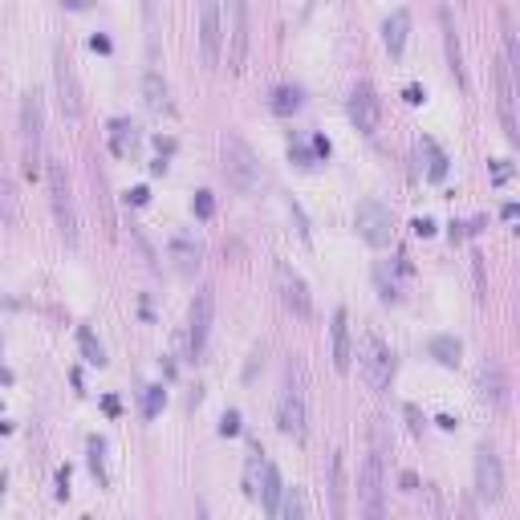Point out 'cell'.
I'll return each mask as SVG.
<instances>
[{"instance_id": "cell-4", "label": "cell", "mask_w": 520, "mask_h": 520, "mask_svg": "<svg viewBox=\"0 0 520 520\" xmlns=\"http://www.w3.org/2000/svg\"><path fill=\"white\" fill-rule=\"evenodd\" d=\"M224 175H228V183L240 196H253L260 188V163L240 134H224Z\"/></svg>"}, {"instance_id": "cell-1", "label": "cell", "mask_w": 520, "mask_h": 520, "mask_svg": "<svg viewBox=\"0 0 520 520\" xmlns=\"http://www.w3.org/2000/svg\"><path fill=\"white\" fill-rule=\"evenodd\" d=\"M21 155L29 175L45 171V102L37 90L21 98Z\"/></svg>"}, {"instance_id": "cell-25", "label": "cell", "mask_w": 520, "mask_h": 520, "mask_svg": "<svg viewBox=\"0 0 520 520\" xmlns=\"http://www.w3.org/2000/svg\"><path fill=\"white\" fill-rule=\"evenodd\" d=\"M0 220L5 224H16V191H13V183L0 175Z\"/></svg>"}, {"instance_id": "cell-32", "label": "cell", "mask_w": 520, "mask_h": 520, "mask_svg": "<svg viewBox=\"0 0 520 520\" xmlns=\"http://www.w3.org/2000/svg\"><path fill=\"white\" fill-rule=\"evenodd\" d=\"M224 431H240V415H236V410H228V415H224Z\"/></svg>"}, {"instance_id": "cell-17", "label": "cell", "mask_w": 520, "mask_h": 520, "mask_svg": "<svg viewBox=\"0 0 520 520\" xmlns=\"http://www.w3.org/2000/svg\"><path fill=\"white\" fill-rule=\"evenodd\" d=\"M350 362H354V346H350V322H346V309H338V313H333V366L346 374Z\"/></svg>"}, {"instance_id": "cell-24", "label": "cell", "mask_w": 520, "mask_h": 520, "mask_svg": "<svg viewBox=\"0 0 520 520\" xmlns=\"http://www.w3.org/2000/svg\"><path fill=\"white\" fill-rule=\"evenodd\" d=\"M301 106V90L297 86H276V94H273V111L276 114H293Z\"/></svg>"}, {"instance_id": "cell-15", "label": "cell", "mask_w": 520, "mask_h": 520, "mask_svg": "<svg viewBox=\"0 0 520 520\" xmlns=\"http://www.w3.org/2000/svg\"><path fill=\"white\" fill-rule=\"evenodd\" d=\"M281 492H284V484H281V472H276V464H260V488H256V496H260V505H265V513L268 516H276L281 513Z\"/></svg>"}, {"instance_id": "cell-9", "label": "cell", "mask_w": 520, "mask_h": 520, "mask_svg": "<svg viewBox=\"0 0 520 520\" xmlns=\"http://www.w3.org/2000/svg\"><path fill=\"white\" fill-rule=\"evenodd\" d=\"M53 82H57V102H62V114H65L70 122H78L86 106H82L78 73H73V65H70V57H65V53L53 57Z\"/></svg>"}, {"instance_id": "cell-23", "label": "cell", "mask_w": 520, "mask_h": 520, "mask_svg": "<svg viewBox=\"0 0 520 520\" xmlns=\"http://www.w3.org/2000/svg\"><path fill=\"white\" fill-rule=\"evenodd\" d=\"M443 33H448V62H451V73L464 82V57H459V41H456V29H451V16L443 13Z\"/></svg>"}, {"instance_id": "cell-28", "label": "cell", "mask_w": 520, "mask_h": 520, "mask_svg": "<svg viewBox=\"0 0 520 520\" xmlns=\"http://www.w3.org/2000/svg\"><path fill=\"white\" fill-rule=\"evenodd\" d=\"M301 513H305V500H301V492L297 488H284L281 492V513H276V516H301Z\"/></svg>"}, {"instance_id": "cell-26", "label": "cell", "mask_w": 520, "mask_h": 520, "mask_svg": "<svg viewBox=\"0 0 520 520\" xmlns=\"http://www.w3.org/2000/svg\"><path fill=\"white\" fill-rule=\"evenodd\" d=\"M134 142H139V134H134V122L114 119V150H119V155H127Z\"/></svg>"}, {"instance_id": "cell-11", "label": "cell", "mask_w": 520, "mask_h": 520, "mask_svg": "<svg viewBox=\"0 0 520 520\" xmlns=\"http://www.w3.org/2000/svg\"><path fill=\"white\" fill-rule=\"evenodd\" d=\"M273 276H276V293H281V305L289 309V313H297V317H309V289H305V281H301L297 268L284 265V260H276Z\"/></svg>"}, {"instance_id": "cell-31", "label": "cell", "mask_w": 520, "mask_h": 520, "mask_svg": "<svg viewBox=\"0 0 520 520\" xmlns=\"http://www.w3.org/2000/svg\"><path fill=\"white\" fill-rule=\"evenodd\" d=\"M163 407V387H147V394H142V415H155V410Z\"/></svg>"}, {"instance_id": "cell-3", "label": "cell", "mask_w": 520, "mask_h": 520, "mask_svg": "<svg viewBox=\"0 0 520 520\" xmlns=\"http://www.w3.org/2000/svg\"><path fill=\"white\" fill-rule=\"evenodd\" d=\"M276 427L289 439H305V387H301L297 362H289V371H284V387L276 399Z\"/></svg>"}, {"instance_id": "cell-19", "label": "cell", "mask_w": 520, "mask_h": 520, "mask_svg": "<svg viewBox=\"0 0 520 520\" xmlns=\"http://www.w3.org/2000/svg\"><path fill=\"white\" fill-rule=\"evenodd\" d=\"M407 29H410V16L402 13H390L387 16V24H382V41H387V49H390V57H399L402 53V45H407Z\"/></svg>"}, {"instance_id": "cell-13", "label": "cell", "mask_w": 520, "mask_h": 520, "mask_svg": "<svg viewBox=\"0 0 520 520\" xmlns=\"http://www.w3.org/2000/svg\"><path fill=\"white\" fill-rule=\"evenodd\" d=\"M248 53V0H228V65L240 70Z\"/></svg>"}, {"instance_id": "cell-7", "label": "cell", "mask_w": 520, "mask_h": 520, "mask_svg": "<svg viewBox=\"0 0 520 520\" xmlns=\"http://www.w3.org/2000/svg\"><path fill=\"white\" fill-rule=\"evenodd\" d=\"M354 228H358V236H362L371 248H387L390 236H394V220H390V212L379 204V199H362V204H358Z\"/></svg>"}, {"instance_id": "cell-12", "label": "cell", "mask_w": 520, "mask_h": 520, "mask_svg": "<svg viewBox=\"0 0 520 520\" xmlns=\"http://www.w3.org/2000/svg\"><path fill=\"white\" fill-rule=\"evenodd\" d=\"M220 45H224L220 0H204V5H199V49H204V62L207 65L220 62Z\"/></svg>"}, {"instance_id": "cell-27", "label": "cell", "mask_w": 520, "mask_h": 520, "mask_svg": "<svg viewBox=\"0 0 520 520\" xmlns=\"http://www.w3.org/2000/svg\"><path fill=\"white\" fill-rule=\"evenodd\" d=\"M431 354L439 358L443 366H456V362H459V342H456V338H435V342H431Z\"/></svg>"}, {"instance_id": "cell-16", "label": "cell", "mask_w": 520, "mask_h": 520, "mask_svg": "<svg viewBox=\"0 0 520 520\" xmlns=\"http://www.w3.org/2000/svg\"><path fill=\"white\" fill-rule=\"evenodd\" d=\"M496 94H500V122H505V134H508V142H516L520 130H516V111H513V78H508V62L496 70Z\"/></svg>"}, {"instance_id": "cell-22", "label": "cell", "mask_w": 520, "mask_h": 520, "mask_svg": "<svg viewBox=\"0 0 520 520\" xmlns=\"http://www.w3.org/2000/svg\"><path fill=\"white\" fill-rule=\"evenodd\" d=\"M78 342H82V354H86V362L106 366V350H102V342L94 338V330H86V325H82V330H78Z\"/></svg>"}, {"instance_id": "cell-20", "label": "cell", "mask_w": 520, "mask_h": 520, "mask_svg": "<svg viewBox=\"0 0 520 520\" xmlns=\"http://www.w3.org/2000/svg\"><path fill=\"white\" fill-rule=\"evenodd\" d=\"M330 496H333V516H346V459L333 456L330 464Z\"/></svg>"}, {"instance_id": "cell-30", "label": "cell", "mask_w": 520, "mask_h": 520, "mask_svg": "<svg viewBox=\"0 0 520 520\" xmlns=\"http://www.w3.org/2000/svg\"><path fill=\"white\" fill-rule=\"evenodd\" d=\"M102 451H106V443L102 439H90V467H94V476L106 484V467H102Z\"/></svg>"}, {"instance_id": "cell-6", "label": "cell", "mask_w": 520, "mask_h": 520, "mask_svg": "<svg viewBox=\"0 0 520 520\" xmlns=\"http://www.w3.org/2000/svg\"><path fill=\"white\" fill-rule=\"evenodd\" d=\"M212 317H216V293L212 289H199L191 297V309H188V354L204 358L207 350V333H212Z\"/></svg>"}, {"instance_id": "cell-8", "label": "cell", "mask_w": 520, "mask_h": 520, "mask_svg": "<svg viewBox=\"0 0 520 520\" xmlns=\"http://www.w3.org/2000/svg\"><path fill=\"white\" fill-rule=\"evenodd\" d=\"M358 358H362V379H366V387L382 394V390L390 387V379H394V354H390V346L371 333V338L362 342V354H358Z\"/></svg>"}, {"instance_id": "cell-18", "label": "cell", "mask_w": 520, "mask_h": 520, "mask_svg": "<svg viewBox=\"0 0 520 520\" xmlns=\"http://www.w3.org/2000/svg\"><path fill=\"white\" fill-rule=\"evenodd\" d=\"M480 387H484V402H492V407H505V402H508V382H505L500 362H484Z\"/></svg>"}, {"instance_id": "cell-5", "label": "cell", "mask_w": 520, "mask_h": 520, "mask_svg": "<svg viewBox=\"0 0 520 520\" xmlns=\"http://www.w3.org/2000/svg\"><path fill=\"white\" fill-rule=\"evenodd\" d=\"M382 500H387V472H382V443L374 439L371 456H366L362 472H358V505L371 520L382 516Z\"/></svg>"}, {"instance_id": "cell-10", "label": "cell", "mask_w": 520, "mask_h": 520, "mask_svg": "<svg viewBox=\"0 0 520 520\" xmlns=\"http://www.w3.org/2000/svg\"><path fill=\"white\" fill-rule=\"evenodd\" d=\"M476 492H480L484 505H496L500 492H505V467H500V456L492 448L476 451Z\"/></svg>"}, {"instance_id": "cell-29", "label": "cell", "mask_w": 520, "mask_h": 520, "mask_svg": "<svg viewBox=\"0 0 520 520\" xmlns=\"http://www.w3.org/2000/svg\"><path fill=\"white\" fill-rule=\"evenodd\" d=\"M147 102L155 106V111H163L167 106V86L159 82V73H147Z\"/></svg>"}, {"instance_id": "cell-14", "label": "cell", "mask_w": 520, "mask_h": 520, "mask_svg": "<svg viewBox=\"0 0 520 520\" xmlns=\"http://www.w3.org/2000/svg\"><path fill=\"white\" fill-rule=\"evenodd\" d=\"M379 98H374V90L366 86V82H358L354 94H350V119H354V127L362 134H374L379 130Z\"/></svg>"}, {"instance_id": "cell-33", "label": "cell", "mask_w": 520, "mask_h": 520, "mask_svg": "<svg viewBox=\"0 0 520 520\" xmlns=\"http://www.w3.org/2000/svg\"><path fill=\"white\" fill-rule=\"evenodd\" d=\"M199 216H212V199H207V191H199Z\"/></svg>"}, {"instance_id": "cell-2", "label": "cell", "mask_w": 520, "mask_h": 520, "mask_svg": "<svg viewBox=\"0 0 520 520\" xmlns=\"http://www.w3.org/2000/svg\"><path fill=\"white\" fill-rule=\"evenodd\" d=\"M45 179H49V204H53V216H57V232L73 248L78 245V212H73V191L62 159H45Z\"/></svg>"}, {"instance_id": "cell-21", "label": "cell", "mask_w": 520, "mask_h": 520, "mask_svg": "<svg viewBox=\"0 0 520 520\" xmlns=\"http://www.w3.org/2000/svg\"><path fill=\"white\" fill-rule=\"evenodd\" d=\"M171 256H175V268H179V273H196V268H199V248L188 245L183 236L171 245Z\"/></svg>"}]
</instances>
